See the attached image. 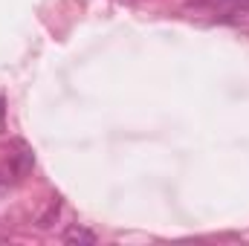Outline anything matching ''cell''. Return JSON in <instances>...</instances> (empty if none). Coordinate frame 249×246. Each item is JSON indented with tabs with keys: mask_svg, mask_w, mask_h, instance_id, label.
Wrapping results in <instances>:
<instances>
[{
	"mask_svg": "<svg viewBox=\"0 0 249 246\" xmlns=\"http://www.w3.org/2000/svg\"><path fill=\"white\" fill-rule=\"evenodd\" d=\"M64 244H78V246H93L96 244V235L84 226H70L64 232Z\"/></svg>",
	"mask_w": 249,
	"mask_h": 246,
	"instance_id": "obj_1",
	"label": "cell"
},
{
	"mask_svg": "<svg viewBox=\"0 0 249 246\" xmlns=\"http://www.w3.org/2000/svg\"><path fill=\"white\" fill-rule=\"evenodd\" d=\"M55 217H58V200H53V203H50V209H47V214L38 220V226H41V229H50Z\"/></svg>",
	"mask_w": 249,
	"mask_h": 246,
	"instance_id": "obj_2",
	"label": "cell"
}]
</instances>
